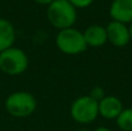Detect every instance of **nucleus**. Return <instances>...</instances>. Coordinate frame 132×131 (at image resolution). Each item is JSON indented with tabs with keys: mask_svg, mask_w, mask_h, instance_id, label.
Here are the masks:
<instances>
[{
	"mask_svg": "<svg viewBox=\"0 0 132 131\" xmlns=\"http://www.w3.org/2000/svg\"><path fill=\"white\" fill-rule=\"evenodd\" d=\"M89 96H90L92 99L95 100L96 102H100L101 100H102L103 97L105 96L104 89H103L102 87H100V86H96V87H94L93 89L90 91V93H89Z\"/></svg>",
	"mask_w": 132,
	"mask_h": 131,
	"instance_id": "obj_12",
	"label": "nucleus"
},
{
	"mask_svg": "<svg viewBox=\"0 0 132 131\" xmlns=\"http://www.w3.org/2000/svg\"><path fill=\"white\" fill-rule=\"evenodd\" d=\"M109 15L112 21L122 23L132 22V0H112L109 8Z\"/></svg>",
	"mask_w": 132,
	"mask_h": 131,
	"instance_id": "obj_7",
	"label": "nucleus"
},
{
	"mask_svg": "<svg viewBox=\"0 0 132 131\" xmlns=\"http://www.w3.org/2000/svg\"><path fill=\"white\" fill-rule=\"evenodd\" d=\"M16 41V30L11 21L0 18V52L14 46Z\"/></svg>",
	"mask_w": 132,
	"mask_h": 131,
	"instance_id": "obj_10",
	"label": "nucleus"
},
{
	"mask_svg": "<svg viewBox=\"0 0 132 131\" xmlns=\"http://www.w3.org/2000/svg\"><path fill=\"white\" fill-rule=\"evenodd\" d=\"M56 46L60 52L70 56L80 55L88 48L82 31L75 29L74 27L58 30V34L56 36Z\"/></svg>",
	"mask_w": 132,
	"mask_h": 131,
	"instance_id": "obj_4",
	"label": "nucleus"
},
{
	"mask_svg": "<svg viewBox=\"0 0 132 131\" xmlns=\"http://www.w3.org/2000/svg\"><path fill=\"white\" fill-rule=\"evenodd\" d=\"M70 4L77 9L79 8H87L94 2V0H68Z\"/></svg>",
	"mask_w": 132,
	"mask_h": 131,
	"instance_id": "obj_13",
	"label": "nucleus"
},
{
	"mask_svg": "<svg viewBox=\"0 0 132 131\" xmlns=\"http://www.w3.org/2000/svg\"><path fill=\"white\" fill-rule=\"evenodd\" d=\"M77 131H87V130H84V129H81V130H77Z\"/></svg>",
	"mask_w": 132,
	"mask_h": 131,
	"instance_id": "obj_17",
	"label": "nucleus"
},
{
	"mask_svg": "<svg viewBox=\"0 0 132 131\" xmlns=\"http://www.w3.org/2000/svg\"><path fill=\"white\" fill-rule=\"evenodd\" d=\"M129 32H130V38L132 39V22L130 23V27H129Z\"/></svg>",
	"mask_w": 132,
	"mask_h": 131,
	"instance_id": "obj_16",
	"label": "nucleus"
},
{
	"mask_svg": "<svg viewBox=\"0 0 132 131\" xmlns=\"http://www.w3.org/2000/svg\"><path fill=\"white\" fill-rule=\"evenodd\" d=\"M46 18L50 24L58 30L72 28L78 19L77 8L68 0H55L48 6Z\"/></svg>",
	"mask_w": 132,
	"mask_h": 131,
	"instance_id": "obj_1",
	"label": "nucleus"
},
{
	"mask_svg": "<svg viewBox=\"0 0 132 131\" xmlns=\"http://www.w3.org/2000/svg\"><path fill=\"white\" fill-rule=\"evenodd\" d=\"M29 66V58L24 50L12 46L0 52V71L11 77L24 73Z\"/></svg>",
	"mask_w": 132,
	"mask_h": 131,
	"instance_id": "obj_3",
	"label": "nucleus"
},
{
	"mask_svg": "<svg viewBox=\"0 0 132 131\" xmlns=\"http://www.w3.org/2000/svg\"><path fill=\"white\" fill-rule=\"evenodd\" d=\"M32 1H35L36 4H38V5H44V6H49V5H50L52 1H55V0H32Z\"/></svg>",
	"mask_w": 132,
	"mask_h": 131,
	"instance_id": "obj_14",
	"label": "nucleus"
},
{
	"mask_svg": "<svg viewBox=\"0 0 132 131\" xmlns=\"http://www.w3.org/2000/svg\"><path fill=\"white\" fill-rule=\"evenodd\" d=\"M117 127L123 131H132V108H124L116 118Z\"/></svg>",
	"mask_w": 132,
	"mask_h": 131,
	"instance_id": "obj_11",
	"label": "nucleus"
},
{
	"mask_svg": "<svg viewBox=\"0 0 132 131\" xmlns=\"http://www.w3.org/2000/svg\"><path fill=\"white\" fill-rule=\"evenodd\" d=\"M82 34H84V38L86 41L87 46L101 48V46H103L108 42L105 27H103L101 24L89 26Z\"/></svg>",
	"mask_w": 132,
	"mask_h": 131,
	"instance_id": "obj_9",
	"label": "nucleus"
},
{
	"mask_svg": "<svg viewBox=\"0 0 132 131\" xmlns=\"http://www.w3.org/2000/svg\"><path fill=\"white\" fill-rule=\"evenodd\" d=\"M71 117L80 124L93 123L98 116V102L89 95H84L75 99L71 104Z\"/></svg>",
	"mask_w": 132,
	"mask_h": 131,
	"instance_id": "obj_5",
	"label": "nucleus"
},
{
	"mask_svg": "<svg viewBox=\"0 0 132 131\" xmlns=\"http://www.w3.org/2000/svg\"><path fill=\"white\" fill-rule=\"evenodd\" d=\"M94 131H110V130H109V128H107V127H97Z\"/></svg>",
	"mask_w": 132,
	"mask_h": 131,
	"instance_id": "obj_15",
	"label": "nucleus"
},
{
	"mask_svg": "<svg viewBox=\"0 0 132 131\" xmlns=\"http://www.w3.org/2000/svg\"><path fill=\"white\" fill-rule=\"evenodd\" d=\"M123 109L122 101L114 95H105L98 102V115L107 120H116Z\"/></svg>",
	"mask_w": 132,
	"mask_h": 131,
	"instance_id": "obj_8",
	"label": "nucleus"
},
{
	"mask_svg": "<svg viewBox=\"0 0 132 131\" xmlns=\"http://www.w3.org/2000/svg\"><path fill=\"white\" fill-rule=\"evenodd\" d=\"M107 30L108 42L116 48H124L131 41L129 27L125 23L118 22V21H110L105 27Z\"/></svg>",
	"mask_w": 132,
	"mask_h": 131,
	"instance_id": "obj_6",
	"label": "nucleus"
},
{
	"mask_svg": "<svg viewBox=\"0 0 132 131\" xmlns=\"http://www.w3.org/2000/svg\"><path fill=\"white\" fill-rule=\"evenodd\" d=\"M37 108V100L31 93L26 91L13 92L5 100V109L8 115L16 118H24L32 115Z\"/></svg>",
	"mask_w": 132,
	"mask_h": 131,
	"instance_id": "obj_2",
	"label": "nucleus"
}]
</instances>
